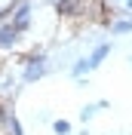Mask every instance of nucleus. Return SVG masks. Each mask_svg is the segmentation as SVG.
Segmentation results:
<instances>
[{
	"instance_id": "0eeeda50",
	"label": "nucleus",
	"mask_w": 132,
	"mask_h": 135,
	"mask_svg": "<svg viewBox=\"0 0 132 135\" xmlns=\"http://www.w3.org/2000/svg\"><path fill=\"white\" fill-rule=\"evenodd\" d=\"M71 120H52V132L55 135H71Z\"/></svg>"
},
{
	"instance_id": "9b49d317",
	"label": "nucleus",
	"mask_w": 132,
	"mask_h": 135,
	"mask_svg": "<svg viewBox=\"0 0 132 135\" xmlns=\"http://www.w3.org/2000/svg\"><path fill=\"white\" fill-rule=\"evenodd\" d=\"M0 9H3V6H0Z\"/></svg>"
},
{
	"instance_id": "f257e3e1",
	"label": "nucleus",
	"mask_w": 132,
	"mask_h": 135,
	"mask_svg": "<svg viewBox=\"0 0 132 135\" xmlns=\"http://www.w3.org/2000/svg\"><path fill=\"white\" fill-rule=\"evenodd\" d=\"M52 71V65H49V55L43 49H37V52H31L25 61H22V83H37V80H43V77Z\"/></svg>"
},
{
	"instance_id": "7ed1b4c3",
	"label": "nucleus",
	"mask_w": 132,
	"mask_h": 135,
	"mask_svg": "<svg viewBox=\"0 0 132 135\" xmlns=\"http://www.w3.org/2000/svg\"><path fill=\"white\" fill-rule=\"evenodd\" d=\"M111 52H114V43H111V40H98L95 46H92V52L86 55L89 68H92V71H95V68H101V65H105V59L111 55Z\"/></svg>"
},
{
	"instance_id": "20e7f679",
	"label": "nucleus",
	"mask_w": 132,
	"mask_h": 135,
	"mask_svg": "<svg viewBox=\"0 0 132 135\" xmlns=\"http://www.w3.org/2000/svg\"><path fill=\"white\" fill-rule=\"evenodd\" d=\"M18 43H22V34L9 25V22H3V25H0V49L9 52V49H16Z\"/></svg>"
},
{
	"instance_id": "39448f33",
	"label": "nucleus",
	"mask_w": 132,
	"mask_h": 135,
	"mask_svg": "<svg viewBox=\"0 0 132 135\" xmlns=\"http://www.w3.org/2000/svg\"><path fill=\"white\" fill-rule=\"evenodd\" d=\"M107 34H111V37H126V34H132V16H114L107 22Z\"/></svg>"
},
{
	"instance_id": "6e6552de",
	"label": "nucleus",
	"mask_w": 132,
	"mask_h": 135,
	"mask_svg": "<svg viewBox=\"0 0 132 135\" xmlns=\"http://www.w3.org/2000/svg\"><path fill=\"white\" fill-rule=\"evenodd\" d=\"M58 12H65V16H77V3L74 0H55Z\"/></svg>"
},
{
	"instance_id": "1a4fd4ad",
	"label": "nucleus",
	"mask_w": 132,
	"mask_h": 135,
	"mask_svg": "<svg viewBox=\"0 0 132 135\" xmlns=\"http://www.w3.org/2000/svg\"><path fill=\"white\" fill-rule=\"evenodd\" d=\"M120 16H132V0H126V3H123V12H120Z\"/></svg>"
},
{
	"instance_id": "9d476101",
	"label": "nucleus",
	"mask_w": 132,
	"mask_h": 135,
	"mask_svg": "<svg viewBox=\"0 0 132 135\" xmlns=\"http://www.w3.org/2000/svg\"><path fill=\"white\" fill-rule=\"evenodd\" d=\"M117 3H126V0H117Z\"/></svg>"
},
{
	"instance_id": "423d86ee",
	"label": "nucleus",
	"mask_w": 132,
	"mask_h": 135,
	"mask_svg": "<svg viewBox=\"0 0 132 135\" xmlns=\"http://www.w3.org/2000/svg\"><path fill=\"white\" fill-rule=\"evenodd\" d=\"M95 114H98V101H89V104H83V108H80V120H83V123H89Z\"/></svg>"
},
{
	"instance_id": "f03ea898",
	"label": "nucleus",
	"mask_w": 132,
	"mask_h": 135,
	"mask_svg": "<svg viewBox=\"0 0 132 135\" xmlns=\"http://www.w3.org/2000/svg\"><path fill=\"white\" fill-rule=\"evenodd\" d=\"M31 18H34V6L28 3V0H18L16 9H12V16H9V25L16 28L18 34H25L28 28H31Z\"/></svg>"
},
{
	"instance_id": "f8f14e48",
	"label": "nucleus",
	"mask_w": 132,
	"mask_h": 135,
	"mask_svg": "<svg viewBox=\"0 0 132 135\" xmlns=\"http://www.w3.org/2000/svg\"><path fill=\"white\" fill-rule=\"evenodd\" d=\"M129 61H132V59H129Z\"/></svg>"
}]
</instances>
